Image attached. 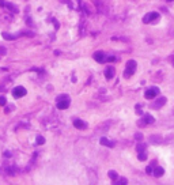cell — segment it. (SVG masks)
I'll return each instance as SVG.
<instances>
[{"mask_svg": "<svg viewBox=\"0 0 174 185\" xmlns=\"http://www.w3.org/2000/svg\"><path fill=\"white\" fill-rule=\"evenodd\" d=\"M68 106H69V97H68V95H60V97L57 98V108L64 110Z\"/></svg>", "mask_w": 174, "mask_h": 185, "instance_id": "6da1fadb", "label": "cell"}, {"mask_svg": "<svg viewBox=\"0 0 174 185\" xmlns=\"http://www.w3.org/2000/svg\"><path fill=\"white\" fill-rule=\"evenodd\" d=\"M135 70H136V61L135 60H129V61L127 63V70H125V72H124V76L125 78L132 76L133 73H135Z\"/></svg>", "mask_w": 174, "mask_h": 185, "instance_id": "7a4b0ae2", "label": "cell"}, {"mask_svg": "<svg viewBox=\"0 0 174 185\" xmlns=\"http://www.w3.org/2000/svg\"><path fill=\"white\" fill-rule=\"evenodd\" d=\"M158 94H159V88L154 86V87L148 88V90L146 91V93H144V97L147 98V100H154V98H155Z\"/></svg>", "mask_w": 174, "mask_h": 185, "instance_id": "3957f363", "label": "cell"}, {"mask_svg": "<svg viewBox=\"0 0 174 185\" xmlns=\"http://www.w3.org/2000/svg\"><path fill=\"white\" fill-rule=\"evenodd\" d=\"M154 121H155V118H154L152 116H150V114H144V117H143L142 120H139L137 125H139V127H144V125H147V124H152Z\"/></svg>", "mask_w": 174, "mask_h": 185, "instance_id": "277c9868", "label": "cell"}, {"mask_svg": "<svg viewBox=\"0 0 174 185\" xmlns=\"http://www.w3.org/2000/svg\"><path fill=\"white\" fill-rule=\"evenodd\" d=\"M158 18H159L158 12H150V14H147L143 18V22H144V23H150V22H152V21H156Z\"/></svg>", "mask_w": 174, "mask_h": 185, "instance_id": "5b68a950", "label": "cell"}, {"mask_svg": "<svg viewBox=\"0 0 174 185\" xmlns=\"http://www.w3.org/2000/svg\"><path fill=\"white\" fill-rule=\"evenodd\" d=\"M12 94H14L15 98H21V97H23V95H26V88L22 87V86H18V87L14 88Z\"/></svg>", "mask_w": 174, "mask_h": 185, "instance_id": "8992f818", "label": "cell"}, {"mask_svg": "<svg viewBox=\"0 0 174 185\" xmlns=\"http://www.w3.org/2000/svg\"><path fill=\"white\" fill-rule=\"evenodd\" d=\"M166 101H167V100H166L165 97H161V98H158V100H156L155 102H152V103H151V108H152V109H159L161 106H163V105L166 103Z\"/></svg>", "mask_w": 174, "mask_h": 185, "instance_id": "52a82bcc", "label": "cell"}, {"mask_svg": "<svg viewBox=\"0 0 174 185\" xmlns=\"http://www.w3.org/2000/svg\"><path fill=\"white\" fill-rule=\"evenodd\" d=\"M94 60L98 63H105L106 61V57L103 55V52H95L94 53Z\"/></svg>", "mask_w": 174, "mask_h": 185, "instance_id": "ba28073f", "label": "cell"}, {"mask_svg": "<svg viewBox=\"0 0 174 185\" xmlns=\"http://www.w3.org/2000/svg\"><path fill=\"white\" fill-rule=\"evenodd\" d=\"M74 125H75V128H78V129H84V128H87V124H86L84 121L79 120V118L74 120Z\"/></svg>", "mask_w": 174, "mask_h": 185, "instance_id": "9c48e42d", "label": "cell"}, {"mask_svg": "<svg viewBox=\"0 0 174 185\" xmlns=\"http://www.w3.org/2000/svg\"><path fill=\"white\" fill-rule=\"evenodd\" d=\"M114 68L113 67H107L106 70H105V76H106V79H112L113 76H114Z\"/></svg>", "mask_w": 174, "mask_h": 185, "instance_id": "30bf717a", "label": "cell"}, {"mask_svg": "<svg viewBox=\"0 0 174 185\" xmlns=\"http://www.w3.org/2000/svg\"><path fill=\"white\" fill-rule=\"evenodd\" d=\"M163 173H165V170H163V168H155L152 170V174H154V177H156V178H159V177H162L163 176Z\"/></svg>", "mask_w": 174, "mask_h": 185, "instance_id": "8fae6325", "label": "cell"}, {"mask_svg": "<svg viewBox=\"0 0 174 185\" xmlns=\"http://www.w3.org/2000/svg\"><path fill=\"white\" fill-rule=\"evenodd\" d=\"M101 144H102V146H106V147H114V142L107 140L106 138H101Z\"/></svg>", "mask_w": 174, "mask_h": 185, "instance_id": "7c38bea8", "label": "cell"}, {"mask_svg": "<svg viewBox=\"0 0 174 185\" xmlns=\"http://www.w3.org/2000/svg\"><path fill=\"white\" fill-rule=\"evenodd\" d=\"M4 7H6V8H8L10 11L14 12V14H16V12H18V8H16V7H15L12 3H6V4H4Z\"/></svg>", "mask_w": 174, "mask_h": 185, "instance_id": "4fadbf2b", "label": "cell"}, {"mask_svg": "<svg viewBox=\"0 0 174 185\" xmlns=\"http://www.w3.org/2000/svg\"><path fill=\"white\" fill-rule=\"evenodd\" d=\"M150 142L151 143H161V142H162V138H161L159 135H152L150 138Z\"/></svg>", "mask_w": 174, "mask_h": 185, "instance_id": "5bb4252c", "label": "cell"}, {"mask_svg": "<svg viewBox=\"0 0 174 185\" xmlns=\"http://www.w3.org/2000/svg\"><path fill=\"white\" fill-rule=\"evenodd\" d=\"M3 37L6 40H8V41H12V40L16 38V35H12V34H8V33H3Z\"/></svg>", "mask_w": 174, "mask_h": 185, "instance_id": "9a60e30c", "label": "cell"}, {"mask_svg": "<svg viewBox=\"0 0 174 185\" xmlns=\"http://www.w3.org/2000/svg\"><path fill=\"white\" fill-rule=\"evenodd\" d=\"M139 161H146V159H147V154L144 153V151H143V153H139Z\"/></svg>", "mask_w": 174, "mask_h": 185, "instance_id": "2e32d148", "label": "cell"}, {"mask_svg": "<svg viewBox=\"0 0 174 185\" xmlns=\"http://www.w3.org/2000/svg\"><path fill=\"white\" fill-rule=\"evenodd\" d=\"M109 177H110V178H112V180H114V181H116V180L118 178L117 173H116V171H113V170H110V171H109Z\"/></svg>", "mask_w": 174, "mask_h": 185, "instance_id": "e0dca14e", "label": "cell"}, {"mask_svg": "<svg viewBox=\"0 0 174 185\" xmlns=\"http://www.w3.org/2000/svg\"><path fill=\"white\" fill-rule=\"evenodd\" d=\"M136 148H137V151H139V153H142V151H144V150H146V144H143V143H139Z\"/></svg>", "mask_w": 174, "mask_h": 185, "instance_id": "ac0fdd59", "label": "cell"}, {"mask_svg": "<svg viewBox=\"0 0 174 185\" xmlns=\"http://www.w3.org/2000/svg\"><path fill=\"white\" fill-rule=\"evenodd\" d=\"M44 143H45V139L42 136H38L37 138V144H44Z\"/></svg>", "mask_w": 174, "mask_h": 185, "instance_id": "d6986e66", "label": "cell"}, {"mask_svg": "<svg viewBox=\"0 0 174 185\" xmlns=\"http://www.w3.org/2000/svg\"><path fill=\"white\" fill-rule=\"evenodd\" d=\"M114 182L116 184H127L128 181H127V178H121V180H116Z\"/></svg>", "mask_w": 174, "mask_h": 185, "instance_id": "ffe728a7", "label": "cell"}, {"mask_svg": "<svg viewBox=\"0 0 174 185\" xmlns=\"http://www.w3.org/2000/svg\"><path fill=\"white\" fill-rule=\"evenodd\" d=\"M7 103V100H6V97H0V105L1 106H4Z\"/></svg>", "mask_w": 174, "mask_h": 185, "instance_id": "44dd1931", "label": "cell"}, {"mask_svg": "<svg viewBox=\"0 0 174 185\" xmlns=\"http://www.w3.org/2000/svg\"><path fill=\"white\" fill-rule=\"evenodd\" d=\"M6 171H7V174H10V176H12V174L15 173L14 169H11V168H7V169H6Z\"/></svg>", "mask_w": 174, "mask_h": 185, "instance_id": "7402d4cb", "label": "cell"}, {"mask_svg": "<svg viewBox=\"0 0 174 185\" xmlns=\"http://www.w3.org/2000/svg\"><path fill=\"white\" fill-rule=\"evenodd\" d=\"M6 53H7V49L1 46V48H0V55H6Z\"/></svg>", "mask_w": 174, "mask_h": 185, "instance_id": "603a6c76", "label": "cell"}, {"mask_svg": "<svg viewBox=\"0 0 174 185\" xmlns=\"http://www.w3.org/2000/svg\"><path fill=\"white\" fill-rule=\"evenodd\" d=\"M152 170H154V169H152V166H148V168H147V170H146V171H147L148 174H152Z\"/></svg>", "mask_w": 174, "mask_h": 185, "instance_id": "cb8c5ba5", "label": "cell"}, {"mask_svg": "<svg viewBox=\"0 0 174 185\" xmlns=\"http://www.w3.org/2000/svg\"><path fill=\"white\" fill-rule=\"evenodd\" d=\"M135 138L137 139V140H142V139H143V135H142V133H136Z\"/></svg>", "mask_w": 174, "mask_h": 185, "instance_id": "d4e9b609", "label": "cell"}, {"mask_svg": "<svg viewBox=\"0 0 174 185\" xmlns=\"http://www.w3.org/2000/svg\"><path fill=\"white\" fill-rule=\"evenodd\" d=\"M107 61H116V57L114 56H110V57H106Z\"/></svg>", "mask_w": 174, "mask_h": 185, "instance_id": "484cf974", "label": "cell"}, {"mask_svg": "<svg viewBox=\"0 0 174 185\" xmlns=\"http://www.w3.org/2000/svg\"><path fill=\"white\" fill-rule=\"evenodd\" d=\"M136 112H137V114H142V110H140V105H137V106H136Z\"/></svg>", "mask_w": 174, "mask_h": 185, "instance_id": "4316f807", "label": "cell"}, {"mask_svg": "<svg viewBox=\"0 0 174 185\" xmlns=\"http://www.w3.org/2000/svg\"><path fill=\"white\" fill-rule=\"evenodd\" d=\"M4 157H6V158H10V157H11V153H10V151H6V153H4Z\"/></svg>", "mask_w": 174, "mask_h": 185, "instance_id": "83f0119b", "label": "cell"}, {"mask_svg": "<svg viewBox=\"0 0 174 185\" xmlns=\"http://www.w3.org/2000/svg\"><path fill=\"white\" fill-rule=\"evenodd\" d=\"M167 1H170V0H167Z\"/></svg>", "mask_w": 174, "mask_h": 185, "instance_id": "f1b7e54d", "label": "cell"}, {"mask_svg": "<svg viewBox=\"0 0 174 185\" xmlns=\"http://www.w3.org/2000/svg\"><path fill=\"white\" fill-rule=\"evenodd\" d=\"M173 65H174V63H173Z\"/></svg>", "mask_w": 174, "mask_h": 185, "instance_id": "f546056e", "label": "cell"}]
</instances>
